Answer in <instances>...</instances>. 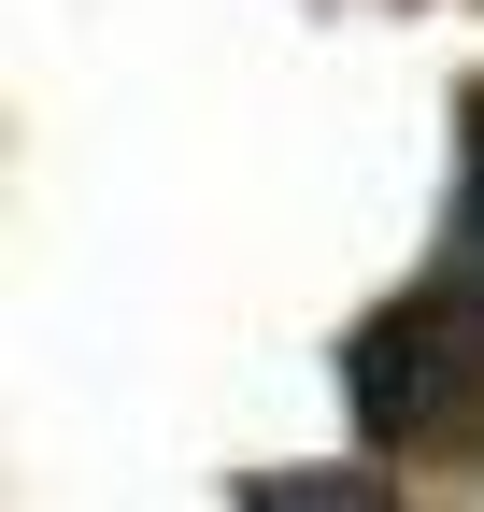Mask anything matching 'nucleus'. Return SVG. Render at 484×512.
I'll return each instance as SVG.
<instances>
[{"mask_svg":"<svg viewBox=\"0 0 484 512\" xmlns=\"http://www.w3.org/2000/svg\"><path fill=\"white\" fill-rule=\"evenodd\" d=\"M342 399H356V427H371V441L456 427V413L484 399V299H470L456 271L413 285V299H385L371 328L342 342Z\"/></svg>","mask_w":484,"mask_h":512,"instance_id":"obj_1","label":"nucleus"},{"mask_svg":"<svg viewBox=\"0 0 484 512\" xmlns=\"http://www.w3.org/2000/svg\"><path fill=\"white\" fill-rule=\"evenodd\" d=\"M242 512H399V498H385L371 470H257Z\"/></svg>","mask_w":484,"mask_h":512,"instance_id":"obj_2","label":"nucleus"},{"mask_svg":"<svg viewBox=\"0 0 484 512\" xmlns=\"http://www.w3.org/2000/svg\"><path fill=\"white\" fill-rule=\"evenodd\" d=\"M456 285L484 299V86H470V157H456Z\"/></svg>","mask_w":484,"mask_h":512,"instance_id":"obj_3","label":"nucleus"}]
</instances>
